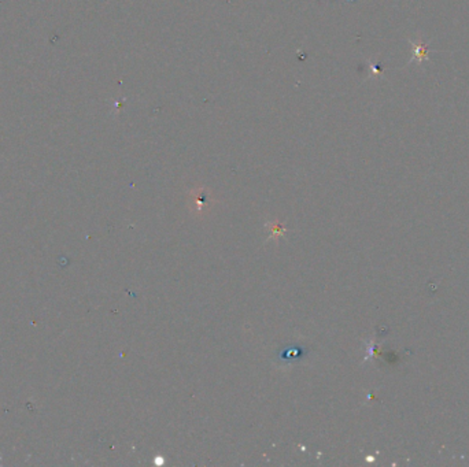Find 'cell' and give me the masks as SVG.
<instances>
[{
    "label": "cell",
    "mask_w": 469,
    "mask_h": 467,
    "mask_svg": "<svg viewBox=\"0 0 469 467\" xmlns=\"http://www.w3.org/2000/svg\"><path fill=\"white\" fill-rule=\"evenodd\" d=\"M410 43L413 44V59L412 60L421 62V60L428 59L429 48L425 43H421V41H410Z\"/></svg>",
    "instance_id": "cell-2"
},
{
    "label": "cell",
    "mask_w": 469,
    "mask_h": 467,
    "mask_svg": "<svg viewBox=\"0 0 469 467\" xmlns=\"http://www.w3.org/2000/svg\"><path fill=\"white\" fill-rule=\"evenodd\" d=\"M192 213H195L196 215H201L205 211H207V209L210 207V199L209 196L206 193H192Z\"/></svg>",
    "instance_id": "cell-1"
}]
</instances>
